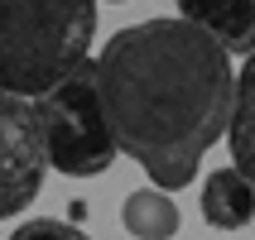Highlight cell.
I'll return each mask as SVG.
<instances>
[{
    "instance_id": "cell-8",
    "label": "cell",
    "mask_w": 255,
    "mask_h": 240,
    "mask_svg": "<svg viewBox=\"0 0 255 240\" xmlns=\"http://www.w3.org/2000/svg\"><path fill=\"white\" fill-rule=\"evenodd\" d=\"M121 226L135 240H173L178 226H183V216H178V207L169 202L164 187H140L121 207Z\"/></svg>"
},
{
    "instance_id": "cell-2",
    "label": "cell",
    "mask_w": 255,
    "mask_h": 240,
    "mask_svg": "<svg viewBox=\"0 0 255 240\" xmlns=\"http://www.w3.org/2000/svg\"><path fill=\"white\" fill-rule=\"evenodd\" d=\"M97 0H0V91L39 96L87 63Z\"/></svg>"
},
{
    "instance_id": "cell-9",
    "label": "cell",
    "mask_w": 255,
    "mask_h": 240,
    "mask_svg": "<svg viewBox=\"0 0 255 240\" xmlns=\"http://www.w3.org/2000/svg\"><path fill=\"white\" fill-rule=\"evenodd\" d=\"M10 240H92L87 231L68 226V221H53V216H43V221H24V226H14Z\"/></svg>"
},
{
    "instance_id": "cell-6",
    "label": "cell",
    "mask_w": 255,
    "mask_h": 240,
    "mask_svg": "<svg viewBox=\"0 0 255 240\" xmlns=\"http://www.w3.org/2000/svg\"><path fill=\"white\" fill-rule=\"evenodd\" d=\"M202 216H207V226L217 231H241L251 226L255 216V183L246 178L236 163L231 168H217L202 187Z\"/></svg>"
},
{
    "instance_id": "cell-4",
    "label": "cell",
    "mask_w": 255,
    "mask_h": 240,
    "mask_svg": "<svg viewBox=\"0 0 255 240\" xmlns=\"http://www.w3.org/2000/svg\"><path fill=\"white\" fill-rule=\"evenodd\" d=\"M43 135L34 120V101L0 91V221L24 212L43 187Z\"/></svg>"
},
{
    "instance_id": "cell-1",
    "label": "cell",
    "mask_w": 255,
    "mask_h": 240,
    "mask_svg": "<svg viewBox=\"0 0 255 240\" xmlns=\"http://www.w3.org/2000/svg\"><path fill=\"white\" fill-rule=\"evenodd\" d=\"M231 86V53L188 19L121 29L97 58V91L116 149L164 192L193 183L202 154L227 135Z\"/></svg>"
},
{
    "instance_id": "cell-7",
    "label": "cell",
    "mask_w": 255,
    "mask_h": 240,
    "mask_svg": "<svg viewBox=\"0 0 255 240\" xmlns=\"http://www.w3.org/2000/svg\"><path fill=\"white\" fill-rule=\"evenodd\" d=\"M227 144H231V163L255 183V53H246V68L236 72V86H231Z\"/></svg>"
},
{
    "instance_id": "cell-5",
    "label": "cell",
    "mask_w": 255,
    "mask_h": 240,
    "mask_svg": "<svg viewBox=\"0 0 255 240\" xmlns=\"http://www.w3.org/2000/svg\"><path fill=\"white\" fill-rule=\"evenodd\" d=\"M178 19L198 24L231 58L255 53V0H178Z\"/></svg>"
},
{
    "instance_id": "cell-3",
    "label": "cell",
    "mask_w": 255,
    "mask_h": 240,
    "mask_svg": "<svg viewBox=\"0 0 255 240\" xmlns=\"http://www.w3.org/2000/svg\"><path fill=\"white\" fill-rule=\"evenodd\" d=\"M34 101V120L43 135V154L58 173L68 178H92L106 173L116 163V140L101 111V91H97V63H77V68L53 82L48 91H39Z\"/></svg>"
}]
</instances>
